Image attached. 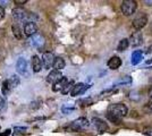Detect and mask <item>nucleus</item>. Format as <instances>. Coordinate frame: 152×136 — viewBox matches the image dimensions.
<instances>
[{
	"label": "nucleus",
	"instance_id": "obj_1",
	"mask_svg": "<svg viewBox=\"0 0 152 136\" xmlns=\"http://www.w3.org/2000/svg\"><path fill=\"white\" fill-rule=\"evenodd\" d=\"M89 126H90L89 120L86 118H84V117H81V118H77L74 121H72L66 127V129L70 130V132H82V130L86 129Z\"/></svg>",
	"mask_w": 152,
	"mask_h": 136
},
{
	"label": "nucleus",
	"instance_id": "obj_2",
	"mask_svg": "<svg viewBox=\"0 0 152 136\" xmlns=\"http://www.w3.org/2000/svg\"><path fill=\"white\" fill-rule=\"evenodd\" d=\"M107 113H110L113 116H116L118 118H123L128 113V109L125 104L123 103H114L110 104L107 109Z\"/></svg>",
	"mask_w": 152,
	"mask_h": 136
},
{
	"label": "nucleus",
	"instance_id": "obj_3",
	"mask_svg": "<svg viewBox=\"0 0 152 136\" xmlns=\"http://www.w3.org/2000/svg\"><path fill=\"white\" fill-rule=\"evenodd\" d=\"M136 9H137V2L134 0H125L121 5V13L125 16H131V15L135 14Z\"/></svg>",
	"mask_w": 152,
	"mask_h": 136
},
{
	"label": "nucleus",
	"instance_id": "obj_4",
	"mask_svg": "<svg viewBox=\"0 0 152 136\" xmlns=\"http://www.w3.org/2000/svg\"><path fill=\"white\" fill-rule=\"evenodd\" d=\"M146 24H148V16H146V14H144V13L137 14V15L134 17L133 22H132V25H133V27L136 31L142 30Z\"/></svg>",
	"mask_w": 152,
	"mask_h": 136
},
{
	"label": "nucleus",
	"instance_id": "obj_5",
	"mask_svg": "<svg viewBox=\"0 0 152 136\" xmlns=\"http://www.w3.org/2000/svg\"><path fill=\"white\" fill-rule=\"evenodd\" d=\"M55 56L52 55V52H45L42 56V64H43V68L45 69H49L53 66V61H55Z\"/></svg>",
	"mask_w": 152,
	"mask_h": 136
},
{
	"label": "nucleus",
	"instance_id": "obj_6",
	"mask_svg": "<svg viewBox=\"0 0 152 136\" xmlns=\"http://www.w3.org/2000/svg\"><path fill=\"white\" fill-rule=\"evenodd\" d=\"M38 32V26L34 22H26L24 24V33L27 36H33Z\"/></svg>",
	"mask_w": 152,
	"mask_h": 136
},
{
	"label": "nucleus",
	"instance_id": "obj_7",
	"mask_svg": "<svg viewBox=\"0 0 152 136\" xmlns=\"http://www.w3.org/2000/svg\"><path fill=\"white\" fill-rule=\"evenodd\" d=\"M88 89H90V85H85L84 83H77V84L74 85L73 90L70 92V95L72 97H77L80 94H83Z\"/></svg>",
	"mask_w": 152,
	"mask_h": 136
},
{
	"label": "nucleus",
	"instance_id": "obj_8",
	"mask_svg": "<svg viewBox=\"0 0 152 136\" xmlns=\"http://www.w3.org/2000/svg\"><path fill=\"white\" fill-rule=\"evenodd\" d=\"M128 40H129V44L132 45V47H139L143 42V34L141 32H139V31L137 32H134Z\"/></svg>",
	"mask_w": 152,
	"mask_h": 136
},
{
	"label": "nucleus",
	"instance_id": "obj_9",
	"mask_svg": "<svg viewBox=\"0 0 152 136\" xmlns=\"http://www.w3.org/2000/svg\"><path fill=\"white\" fill-rule=\"evenodd\" d=\"M64 76L61 75V73L60 71H56V69H53V71H51L49 74H48V76H47V82L48 83H51V84H55V83H57L58 81H60Z\"/></svg>",
	"mask_w": 152,
	"mask_h": 136
},
{
	"label": "nucleus",
	"instance_id": "obj_10",
	"mask_svg": "<svg viewBox=\"0 0 152 136\" xmlns=\"http://www.w3.org/2000/svg\"><path fill=\"white\" fill-rule=\"evenodd\" d=\"M107 66L110 68V69L116 71V69H118V68L121 66V59L119 58L118 56H113L111 58L108 60Z\"/></svg>",
	"mask_w": 152,
	"mask_h": 136
},
{
	"label": "nucleus",
	"instance_id": "obj_11",
	"mask_svg": "<svg viewBox=\"0 0 152 136\" xmlns=\"http://www.w3.org/2000/svg\"><path fill=\"white\" fill-rule=\"evenodd\" d=\"M92 123L94 124V126L96 127V129L99 133H104L106 130H108V125L104 120H102L100 118H93Z\"/></svg>",
	"mask_w": 152,
	"mask_h": 136
},
{
	"label": "nucleus",
	"instance_id": "obj_12",
	"mask_svg": "<svg viewBox=\"0 0 152 136\" xmlns=\"http://www.w3.org/2000/svg\"><path fill=\"white\" fill-rule=\"evenodd\" d=\"M32 68L34 73H39L43 68V64H42V59H40L39 56H33L32 57Z\"/></svg>",
	"mask_w": 152,
	"mask_h": 136
},
{
	"label": "nucleus",
	"instance_id": "obj_13",
	"mask_svg": "<svg viewBox=\"0 0 152 136\" xmlns=\"http://www.w3.org/2000/svg\"><path fill=\"white\" fill-rule=\"evenodd\" d=\"M30 43H31V45H33V47H35V48L40 49V47H42L43 43H45V39H43V36H42V35H40V34H35V35L31 36Z\"/></svg>",
	"mask_w": 152,
	"mask_h": 136
},
{
	"label": "nucleus",
	"instance_id": "obj_14",
	"mask_svg": "<svg viewBox=\"0 0 152 136\" xmlns=\"http://www.w3.org/2000/svg\"><path fill=\"white\" fill-rule=\"evenodd\" d=\"M12 15H13V17L15 18L16 20H24L26 16H27V14L24 9H22L20 7H17V8H14L13 12H12Z\"/></svg>",
	"mask_w": 152,
	"mask_h": 136
},
{
	"label": "nucleus",
	"instance_id": "obj_15",
	"mask_svg": "<svg viewBox=\"0 0 152 136\" xmlns=\"http://www.w3.org/2000/svg\"><path fill=\"white\" fill-rule=\"evenodd\" d=\"M27 68V63H26V59L24 58H19L16 63V71L20 74V75H24Z\"/></svg>",
	"mask_w": 152,
	"mask_h": 136
},
{
	"label": "nucleus",
	"instance_id": "obj_16",
	"mask_svg": "<svg viewBox=\"0 0 152 136\" xmlns=\"http://www.w3.org/2000/svg\"><path fill=\"white\" fill-rule=\"evenodd\" d=\"M69 81L67 79V77H63L60 81H58L57 83H55V84L52 85V91L53 92H61V91L64 90V87L67 85V83H68Z\"/></svg>",
	"mask_w": 152,
	"mask_h": 136
},
{
	"label": "nucleus",
	"instance_id": "obj_17",
	"mask_svg": "<svg viewBox=\"0 0 152 136\" xmlns=\"http://www.w3.org/2000/svg\"><path fill=\"white\" fill-rule=\"evenodd\" d=\"M65 66H66V63H65V60H64L61 57H56L55 58V61H53V69H56V71H61L65 68Z\"/></svg>",
	"mask_w": 152,
	"mask_h": 136
},
{
	"label": "nucleus",
	"instance_id": "obj_18",
	"mask_svg": "<svg viewBox=\"0 0 152 136\" xmlns=\"http://www.w3.org/2000/svg\"><path fill=\"white\" fill-rule=\"evenodd\" d=\"M19 82H20V79L17 75H13V76H10V77L8 78V83L10 85V89L14 90V89H16L17 86H18Z\"/></svg>",
	"mask_w": 152,
	"mask_h": 136
},
{
	"label": "nucleus",
	"instance_id": "obj_19",
	"mask_svg": "<svg viewBox=\"0 0 152 136\" xmlns=\"http://www.w3.org/2000/svg\"><path fill=\"white\" fill-rule=\"evenodd\" d=\"M142 59H143L142 52L139 51V50H136V51L133 52V55H132V64H133V65H137Z\"/></svg>",
	"mask_w": 152,
	"mask_h": 136
},
{
	"label": "nucleus",
	"instance_id": "obj_20",
	"mask_svg": "<svg viewBox=\"0 0 152 136\" xmlns=\"http://www.w3.org/2000/svg\"><path fill=\"white\" fill-rule=\"evenodd\" d=\"M12 31H13V35L17 40L23 39V33H22V30H20V27H19L18 25H13V26H12Z\"/></svg>",
	"mask_w": 152,
	"mask_h": 136
},
{
	"label": "nucleus",
	"instance_id": "obj_21",
	"mask_svg": "<svg viewBox=\"0 0 152 136\" xmlns=\"http://www.w3.org/2000/svg\"><path fill=\"white\" fill-rule=\"evenodd\" d=\"M128 47H129V40L123 39L119 41L118 47H117V50H118V51H124V50H126Z\"/></svg>",
	"mask_w": 152,
	"mask_h": 136
},
{
	"label": "nucleus",
	"instance_id": "obj_22",
	"mask_svg": "<svg viewBox=\"0 0 152 136\" xmlns=\"http://www.w3.org/2000/svg\"><path fill=\"white\" fill-rule=\"evenodd\" d=\"M12 89H10V85L8 83V79L4 81L2 83V86H1V92H2V95H8L10 92H12Z\"/></svg>",
	"mask_w": 152,
	"mask_h": 136
},
{
	"label": "nucleus",
	"instance_id": "obj_23",
	"mask_svg": "<svg viewBox=\"0 0 152 136\" xmlns=\"http://www.w3.org/2000/svg\"><path fill=\"white\" fill-rule=\"evenodd\" d=\"M106 117H107V119L109 121H111V123L115 124V125H121V118L113 116V115H110V113H106Z\"/></svg>",
	"mask_w": 152,
	"mask_h": 136
},
{
	"label": "nucleus",
	"instance_id": "obj_24",
	"mask_svg": "<svg viewBox=\"0 0 152 136\" xmlns=\"http://www.w3.org/2000/svg\"><path fill=\"white\" fill-rule=\"evenodd\" d=\"M74 85H75L74 84V82H73V81H69V82L67 83V85L64 87V90L61 91V93H63V94H68L69 92H72L73 87H74Z\"/></svg>",
	"mask_w": 152,
	"mask_h": 136
},
{
	"label": "nucleus",
	"instance_id": "obj_25",
	"mask_svg": "<svg viewBox=\"0 0 152 136\" xmlns=\"http://www.w3.org/2000/svg\"><path fill=\"white\" fill-rule=\"evenodd\" d=\"M77 103L81 104V107H89L91 104H93V100L90 99V97H88V99H82V100H80Z\"/></svg>",
	"mask_w": 152,
	"mask_h": 136
},
{
	"label": "nucleus",
	"instance_id": "obj_26",
	"mask_svg": "<svg viewBox=\"0 0 152 136\" xmlns=\"http://www.w3.org/2000/svg\"><path fill=\"white\" fill-rule=\"evenodd\" d=\"M116 92H117V90H115V89H108V90L102 91L101 93H100V95H101V97H109V95L114 94Z\"/></svg>",
	"mask_w": 152,
	"mask_h": 136
},
{
	"label": "nucleus",
	"instance_id": "obj_27",
	"mask_svg": "<svg viewBox=\"0 0 152 136\" xmlns=\"http://www.w3.org/2000/svg\"><path fill=\"white\" fill-rule=\"evenodd\" d=\"M143 134L145 136H152V127L151 126H148L143 128Z\"/></svg>",
	"mask_w": 152,
	"mask_h": 136
},
{
	"label": "nucleus",
	"instance_id": "obj_28",
	"mask_svg": "<svg viewBox=\"0 0 152 136\" xmlns=\"http://www.w3.org/2000/svg\"><path fill=\"white\" fill-rule=\"evenodd\" d=\"M6 16V13H5V8L0 5V20H2Z\"/></svg>",
	"mask_w": 152,
	"mask_h": 136
},
{
	"label": "nucleus",
	"instance_id": "obj_29",
	"mask_svg": "<svg viewBox=\"0 0 152 136\" xmlns=\"http://www.w3.org/2000/svg\"><path fill=\"white\" fill-rule=\"evenodd\" d=\"M5 107H6V100H5L4 97H0V111L2 110Z\"/></svg>",
	"mask_w": 152,
	"mask_h": 136
},
{
	"label": "nucleus",
	"instance_id": "obj_30",
	"mask_svg": "<svg viewBox=\"0 0 152 136\" xmlns=\"http://www.w3.org/2000/svg\"><path fill=\"white\" fill-rule=\"evenodd\" d=\"M14 130H15V132H20V133H24V132H26V130H27V127H15V128H14Z\"/></svg>",
	"mask_w": 152,
	"mask_h": 136
},
{
	"label": "nucleus",
	"instance_id": "obj_31",
	"mask_svg": "<svg viewBox=\"0 0 152 136\" xmlns=\"http://www.w3.org/2000/svg\"><path fill=\"white\" fill-rule=\"evenodd\" d=\"M74 110V108H66V107H63V112L64 113H68L70 111Z\"/></svg>",
	"mask_w": 152,
	"mask_h": 136
},
{
	"label": "nucleus",
	"instance_id": "obj_32",
	"mask_svg": "<svg viewBox=\"0 0 152 136\" xmlns=\"http://www.w3.org/2000/svg\"><path fill=\"white\" fill-rule=\"evenodd\" d=\"M149 65L151 66V68H152V58L151 59H148L145 63H144V66H145V67H148Z\"/></svg>",
	"mask_w": 152,
	"mask_h": 136
},
{
	"label": "nucleus",
	"instance_id": "obj_33",
	"mask_svg": "<svg viewBox=\"0 0 152 136\" xmlns=\"http://www.w3.org/2000/svg\"><path fill=\"white\" fill-rule=\"evenodd\" d=\"M26 2H27L26 0H22V1H19V0H15V4H17V5H19V6H20V5H24V4H26Z\"/></svg>",
	"mask_w": 152,
	"mask_h": 136
},
{
	"label": "nucleus",
	"instance_id": "obj_34",
	"mask_svg": "<svg viewBox=\"0 0 152 136\" xmlns=\"http://www.w3.org/2000/svg\"><path fill=\"white\" fill-rule=\"evenodd\" d=\"M10 132H12L10 129H7V130H5V133H1L0 136H8L9 134H10Z\"/></svg>",
	"mask_w": 152,
	"mask_h": 136
},
{
	"label": "nucleus",
	"instance_id": "obj_35",
	"mask_svg": "<svg viewBox=\"0 0 152 136\" xmlns=\"http://www.w3.org/2000/svg\"><path fill=\"white\" fill-rule=\"evenodd\" d=\"M148 107H149V108H150V109L152 110V99L150 100V101H149V103H148Z\"/></svg>",
	"mask_w": 152,
	"mask_h": 136
},
{
	"label": "nucleus",
	"instance_id": "obj_36",
	"mask_svg": "<svg viewBox=\"0 0 152 136\" xmlns=\"http://www.w3.org/2000/svg\"><path fill=\"white\" fill-rule=\"evenodd\" d=\"M146 52H152V45H150V47L146 49Z\"/></svg>",
	"mask_w": 152,
	"mask_h": 136
},
{
	"label": "nucleus",
	"instance_id": "obj_37",
	"mask_svg": "<svg viewBox=\"0 0 152 136\" xmlns=\"http://www.w3.org/2000/svg\"><path fill=\"white\" fill-rule=\"evenodd\" d=\"M149 97H150L152 99V87L150 89V91H149Z\"/></svg>",
	"mask_w": 152,
	"mask_h": 136
},
{
	"label": "nucleus",
	"instance_id": "obj_38",
	"mask_svg": "<svg viewBox=\"0 0 152 136\" xmlns=\"http://www.w3.org/2000/svg\"><path fill=\"white\" fill-rule=\"evenodd\" d=\"M152 33V23H151V26H150V34Z\"/></svg>",
	"mask_w": 152,
	"mask_h": 136
}]
</instances>
